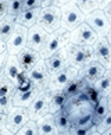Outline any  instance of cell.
Returning <instances> with one entry per match:
<instances>
[{"mask_svg":"<svg viewBox=\"0 0 111 135\" xmlns=\"http://www.w3.org/2000/svg\"><path fill=\"white\" fill-rule=\"evenodd\" d=\"M35 8H42V0H24L22 11H25V10H35Z\"/></svg>","mask_w":111,"mask_h":135,"instance_id":"d590c367","label":"cell"},{"mask_svg":"<svg viewBox=\"0 0 111 135\" xmlns=\"http://www.w3.org/2000/svg\"><path fill=\"white\" fill-rule=\"evenodd\" d=\"M49 38V33L44 31L42 27H39L38 24L29 28L28 32V47L33 49L36 52H42V49L46 45V41Z\"/></svg>","mask_w":111,"mask_h":135,"instance_id":"5bb4252c","label":"cell"},{"mask_svg":"<svg viewBox=\"0 0 111 135\" xmlns=\"http://www.w3.org/2000/svg\"><path fill=\"white\" fill-rule=\"evenodd\" d=\"M60 135H74V134H72L71 131H67V132H61Z\"/></svg>","mask_w":111,"mask_h":135,"instance_id":"bcb514c9","label":"cell"},{"mask_svg":"<svg viewBox=\"0 0 111 135\" xmlns=\"http://www.w3.org/2000/svg\"><path fill=\"white\" fill-rule=\"evenodd\" d=\"M8 16L18 17L22 13V3L24 0H8Z\"/></svg>","mask_w":111,"mask_h":135,"instance_id":"836d02e7","label":"cell"},{"mask_svg":"<svg viewBox=\"0 0 111 135\" xmlns=\"http://www.w3.org/2000/svg\"><path fill=\"white\" fill-rule=\"evenodd\" d=\"M77 6L82 10V13L85 16L93 13L94 10L99 8V0H72Z\"/></svg>","mask_w":111,"mask_h":135,"instance_id":"f1b7e54d","label":"cell"},{"mask_svg":"<svg viewBox=\"0 0 111 135\" xmlns=\"http://www.w3.org/2000/svg\"><path fill=\"white\" fill-rule=\"evenodd\" d=\"M104 13H105V16H107V18H108V21L111 22V3L108 4L107 7L104 8Z\"/></svg>","mask_w":111,"mask_h":135,"instance_id":"b9f144b4","label":"cell"},{"mask_svg":"<svg viewBox=\"0 0 111 135\" xmlns=\"http://www.w3.org/2000/svg\"><path fill=\"white\" fill-rule=\"evenodd\" d=\"M69 131L74 135H89L90 132L97 131V124L93 121L90 124H86V126H72Z\"/></svg>","mask_w":111,"mask_h":135,"instance_id":"f546056e","label":"cell"},{"mask_svg":"<svg viewBox=\"0 0 111 135\" xmlns=\"http://www.w3.org/2000/svg\"><path fill=\"white\" fill-rule=\"evenodd\" d=\"M17 92V88L14 81L8 79L4 74H0V96H14Z\"/></svg>","mask_w":111,"mask_h":135,"instance_id":"4316f807","label":"cell"},{"mask_svg":"<svg viewBox=\"0 0 111 135\" xmlns=\"http://www.w3.org/2000/svg\"><path fill=\"white\" fill-rule=\"evenodd\" d=\"M16 27H17V17L6 16L4 18L0 20V41L7 42Z\"/></svg>","mask_w":111,"mask_h":135,"instance_id":"ffe728a7","label":"cell"},{"mask_svg":"<svg viewBox=\"0 0 111 135\" xmlns=\"http://www.w3.org/2000/svg\"><path fill=\"white\" fill-rule=\"evenodd\" d=\"M54 121H56V126H57L60 134L69 131L71 127H72L71 118H69V116L64 112V110H61V112H58V113L54 114Z\"/></svg>","mask_w":111,"mask_h":135,"instance_id":"484cf974","label":"cell"},{"mask_svg":"<svg viewBox=\"0 0 111 135\" xmlns=\"http://www.w3.org/2000/svg\"><path fill=\"white\" fill-rule=\"evenodd\" d=\"M42 13V8H35V10H25L17 17V24L27 28H32L38 24L39 16Z\"/></svg>","mask_w":111,"mask_h":135,"instance_id":"d6986e66","label":"cell"},{"mask_svg":"<svg viewBox=\"0 0 111 135\" xmlns=\"http://www.w3.org/2000/svg\"><path fill=\"white\" fill-rule=\"evenodd\" d=\"M110 70H111V67H110Z\"/></svg>","mask_w":111,"mask_h":135,"instance_id":"c3c4849f","label":"cell"},{"mask_svg":"<svg viewBox=\"0 0 111 135\" xmlns=\"http://www.w3.org/2000/svg\"><path fill=\"white\" fill-rule=\"evenodd\" d=\"M110 3H111V0H99V8L100 10H104Z\"/></svg>","mask_w":111,"mask_h":135,"instance_id":"ab89813d","label":"cell"},{"mask_svg":"<svg viewBox=\"0 0 111 135\" xmlns=\"http://www.w3.org/2000/svg\"><path fill=\"white\" fill-rule=\"evenodd\" d=\"M105 70L107 68H105L102 63L93 60V61H90L89 64H86L83 68L79 70V78H82L85 82H88L90 85H94L100 78L103 77Z\"/></svg>","mask_w":111,"mask_h":135,"instance_id":"7c38bea8","label":"cell"},{"mask_svg":"<svg viewBox=\"0 0 111 135\" xmlns=\"http://www.w3.org/2000/svg\"><path fill=\"white\" fill-rule=\"evenodd\" d=\"M94 88L97 89L100 96H108L111 93V70L110 68L105 70L103 77L94 84Z\"/></svg>","mask_w":111,"mask_h":135,"instance_id":"cb8c5ba5","label":"cell"},{"mask_svg":"<svg viewBox=\"0 0 111 135\" xmlns=\"http://www.w3.org/2000/svg\"><path fill=\"white\" fill-rule=\"evenodd\" d=\"M16 135H39V128H38V121L29 120L25 126L19 129Z\"/></svg>","mask_w":111,"mask_h":135,"instance_id":"4dcf8cb0","label":"cell"},{"mask_svg":"<svg viewBox=\"0 0 111 135\" xmlns=\"http://www.w3.org/2000/svg\"><path fill=\"white\" fill-rule=\"evenodd\" d=\"M67 53H68L69 66L78 70L83 68L86 64L94 60L93 46H79V45L69 43L67 45Z\"/></svg>","mask_w":111,"mask_h":135,"instance_id":"3957f363","label":"cell"},{"mask_svg":"<svg viewBox=\"0 0 111 135\" xmlns=\"http://www.w3.org/2000/svg\"><path fill=\"white\" fill-rule=\"evenodd\" d=\"M14 85H16L17 91H27V89L32 88L33 84L31 81V77H29V73L28 71H22L17 75V78L14 79Z\"/></svg>","mask_w":111,"mask_h":135,"instance_id":"83f0119b","label":"cell"},{"mask_svg":"<svg viewBox=\"0 0 111 135\" xmlns=\"http://www.w3.org/2000/svg\"><path fill=\"white\" fill-rule=\"evenodd\" d=\"M38 25L47 33H53L61 28V8L58 7H42V13L38 20Z\"/></svg>","mask_w":111,"mask_h":135,"instance_id":"277c9868","label":"cell"},{"mask_svg":"<svg viewBox=\"0 0 111 135\" xmlns=\"http://www.w3.org/2000/svg\"><path fill=\"white\" fill-rule=\"evenodd\" d=\"M40 93V91L36 86H32L27 89V91H17L16 95L13 96V102L14 106H19V107H29L32 104V102L36 99V96Z\"/></svg>","mask_w":111,"mask_h":135,"instance_id":"e0dca14e","label":"cell"},{"mask_svg":"<svg viewBox=\"0 0 111 135\" xmlns=\"http://www.w3.org/2000/svg\"><path fill=\"white\" fill-rule=\"evenodd\" d=\"M110 112V107H108V100H107V96H100L99 102L96 103V106L93 107V114H94V121L96 123H100L102 120L107 116V113Z\"/></svg>","mask_w":111,"mask_h":135,"instance_id":"d4e9b609","label":"cell"},{"mask_svg":"<svg viewBox=\"0 0 111 135\" xmlns=\"http://www.w3.org/2000/svg\"><path fill=\"white\" fill-rule=\"evenodd\" d=\"M46 64L47 68L52 74H56L61 70L69 67V61H68V53H67V47H63L61 50L56 52L53 56H50L46 59Z\"/></svg>","mask_w":111,"mask_h":135,"instance_id":"9a60e30c","label":"cell"},{"mask_svg":"<svg viewBox=\"0 0 111 135\" xmlns=\"http://www.w3.org/2000/svg\"><path fill=\"white\" fill-rule=\"evenodd\" d=\"M107 100H108V107H110V110H111V93L107 96Z\"/></svg>","mask_w":111,"mask_h":135,"instance_id":"ee69618b","label":"cell"},{"mask_svg":"<svg viewBox=\"0 0 111 135\" xmlns=\"http://www.w3.org/2000/svg\"><path fill=\"white\" fill-rule=\"evenodd\" d=\"M17 57L19 60V64H21L24 71H29L42 59V54H40V52H36V50H33V49L27 46L17 54Z\"/></svg>","mask_w":111,"mask_h":135,"instance_id":"2e32d148","label":"cell"},{"mask_svg":"<svg viewBox=\"0 0 111 135\" xmlns=\"http://www.w3.org/2000/svg\"><path fill=\"white\" fill-rule=\"evenodd\" d=\"M21 71H22V67H21V64H19L18 57L14 56V54H10V59H8V61L6 64V67L0 71V74H4L8 79L14 81Z\"/></svg>","mask_w":111,"mask_h":135,"instance_id":"44dd1931","label":"cell"},{"mask_svg":"<svg viewBox=\"0 0 111 135\" xmlns=\"http://www.w3.org/2000/svg\"><path fill=\"white\" fill-rule=\"evenodd\" d=\"M85 21H86V16L72 0H69L67 4L61 7V28L72 32Z\"/></svg>","mask_w":111,"mask_h":135,"instance_id":"7a4b0ae2","label":"cell"},{"mask_svg":"<svg viewBox=\"0 0 111 135\" xmlns=\"http://www.w3.org/2000/svg\"><path fill=\"white\" fill-rule=\"evenodd\" d=\"M39 135H60V131L54 121V114L49 113L38 120Z\"/></svg>","mask_w":111,"mask_h":135,"instance_id":"ac0fdd59","label":"cell"},{"mask_svg":"<svg viewBox=\"0 0 111 135\" xmlns=\"http://www.w3.org/2000/svg\"><path fill=\"white\" fill-rule=\"evenodd\" d=\"M100 36L94 32V29L85 21L78 28L71 32V43L79 46H93Z\"/></svg>","mask_w":111,"mask_h":135,"instance_id":"8992f818","label":"cell"},{"mask_svg":"<svg viewBox=\"0 0 111 135\" xmlns=\"http://www.w3.org/2000/svg\"><path fill=\"white\" fill-rule=\"evenodd\" d=\"M69 0H42V7H58L61 8Z\"/></svg>","mask_w":111,"mask_h":135,"instance_id":"8d00e7d4","label":"cell"},{"mask_svg":"<svg viewBox=\"0 0 111 135\" xmlns=\"http://www.w3.org/2000/svg\"><path fill=\"white\" fill-rule=\"evenodd\" d=\"M86 22L94 29V32L99 36H107L110 29H111V22L108 21L107 16H105L104 10H94L93 13H90L86 16Z\"/></svg>","mask_w":111,"mask_h":135,"instance_id":"30bf717a","label":"cell"},{"mask_svg":"<svg viewBox=\"0 0 111 135\" xmlns=\"http://www.w3.org/2000/svg\"><path fill=\"white\" fill-rule=\"evenodd\" d=\"M13 107V96H0V116H8Z\"/></svg>","mask_w":111,"mask_h":135,"instance_id":"1f68e13d","label":"cell"},{"mask_svg":"<svg viewBox=\"0 0 111 135\" xmlns=\"http://www.w3.org/2000/svg\"><path fill=\"white\" fill-rule=\"evenodd\" d=\"M79 75V70L75 68L72 66H69L67 68L61 70V71L56 73V74H52V79H50V91H64V88L67 85L75 79Z\"/></svg>","mask_w":111,"mask_h":135,"instance_id":"9c48e42d","label":"cell"},{"mask_svg":"<svg viewBox=\"0 0 111 135\" xmlns=\"http://www.w3.org/2000/svg\"><path fill=\"white\" fill-rule=\"evenodd\" d=\"M89 135H103L102 132H99V131H94V132H90Z\"/></svg>","mask_w":111,"mask_h":135,"instance_id":"f6af8a7d","label":"cell"},{"mask_svg":"<svg viewBox=\"0 0 111 135\" xmlns=\"http://www.w3.org/2000/svg\"><path fill=\"white\" fill-rule=\"evenodd\" d=\"M86 85H88V82H85L83 79H82V78H79V75H78L77 78L72 79V81L64 88V91H63V92L67 95V98H68V99H71V98L78 96V95L85 89V86H86Z\"/></svg>","mask_w":111,"mask_h":135,"instance_id":"603a6c76","label":"cell"},{"mask_svg":"<svg viewBox=\"0 0 111 135\" xmlns=\"http://www.w3.org/2000/svg\"><path fill=\"white\" fill-rule=\"evenodd\" d=\"M67 102H68V98H67V95H65L63 91H56V92L52 91V99H50V113L56 114V113L64 110Z\"/></svg>","mask_w":111,"mask_h":135,"instance_id":"7402d4cb","label":"cell"},{"mask_svg":"<svg viewBox=\"0 0 111 135\" xmlns=\"http://www.w3.org/2000/svg\"><path fill=\"white\" fill-rule=\"evenodd\" d=\"M8 59H10V52L8 50H6V52H2L0 53V60H2V66H0V71L6 67V64H7V61H8Z\"/></svg>","mask_w":111,"mask_h":135,"instance_id":"f35d334b","label":"cell"},{"mask_svg":"<svg viewBox=\"0 0 111 135\" xmlns=\"http://www.w3.org/2000/svg\"><path fill=\"white\" fill-rule=\"evenodd\" d=\"M0 135H16V134L10 131L7 127H0Z\"/></svg>","mask_w":111,"mask_h":135,"instance_id":"60d3db41","label":"cell"},{"mask_svg":"<svg viewBox=\"0 0 111 135\" xmlns=\"http://www.w3.org/2000/svg\"><path fill=\"white\" fill-rule=\"evenodd\" d=\"M28 32H29V28L17 24L16 29L13 31L11 36L7 41V49H8L10 54L17 56L22 49L28 46Z\"/></svg>","mask_w":111,"mask_h":135,"instance_id":"ba28073f","label":"cell"},{"mask_svg":"<svg viewBox=\"0 0 111 135\" xmlns=\"http://www.w3.org/2000/svg\"><path fill=\"white\" fill-rule=\"evenodd\" d=\"M8 0H0V20L8 16Z\"/></svg>","mask_w":111,"mask_h":135,"instance_id":"74e56055","label":"cell"},{"mask_svg":"<svg viewBox=\"0 0 111 135\" xmlns=\"http://www.w3.org/2000/svg\"><path fill=\"white\" fill-rule=\"evenodd\" d=\"M29 120H31V116H29V110L27 107L14 106L11 109V112L8 113V116H7L6 127L10 129V131H13L14 134H17Z\"/></svg>","mask_w":111,"mask_h":135,"instance_id":"8fae6325","label":"cell"},{"mask_svg":"<svg viewBox=\"0 0 111 135\" xmlns=\"http://www.w3.org/2000/svg\"><path fill=\"white\" fill-rule=\"evenodd\" d=\"M50 99H52V91L50 89L42 91L38 95L36 99L32 102V104L28 107L31 120L38 121L39 118H42L43 116L50 113Z\"/></svg>","mask_w":111,"mask_h":135,"instance_id":"52a82bcc","label":"cell"},{"mask_svg":"<svg viewBox=\"0 0 111 135\" xmlns=\"http://www.w3.org/2000/svg\"><path fill=\"white\" fill-rule=\"evenodd\" d=\"M29 77L33 84V86H36L40 92L42 91H47L50 88V79H52V73L49 71L46 60L40 59L36 66H33L29 70Z\"/></svg>","mask_w":111,"mask_h":135,"instance_id":"5b68a950","label":"cell"},{"mask_svg":"<svg viewBox=\"0 0 111 135\" xmlns=\"http://www.w3.org/2000/svg\"><path fill=\"white\" fill-rule=\"evenodd\" d=\"M83 92L86 93V96H88V99H89L90 104H92V106L94 107V106H96V103H97V102H99V99H100V93L97 92V89L94 88V85L88 84L86 86H85Z\"/></svg>","mask_w":111,"mask_h":135,"instance_id":"d6a6232c","label":"cell"},{"mask_svg":"<svg viewBox=\"0 0 111 135\" xmlns=\"http://www.w3.org/2000/svg\"><path fill=\"white\" fill-rule=\"evenodd\" d=\"M107 39H108V42H110V45H111V29H110V32H108V35H107Z\"/></svg>","mask_w":111,"mask_h":135,"instance_id":"7dc6e473","label":"cell"},{"mask_svg":"<svg viewBox=\"0 0 111 135\" xmlns=\"http://www.w3.org/2000/svg\"><path fill=\"white\" fill-rule=\"evenodd\" d=\"M103 135H111V127L108 129H105V131L103 132Z\"/></svg>","mask_w":111,"mask_h":135,"instance_id":"7bdbcfd3","label":"cell"},{"mask_svg":"<svg viewBox=\"0 0 111 135\" xmlns=\"http://www.w3.org/2000/svg\"><path fill=\"white\" fill-rule=\"evenodd\" d=\"M110 127H111V110L107 113V116H105V117L102 120V121L97 124V131L103 134L105 129H108Z\"/></svg>","mask_w":111,"mask_h":135,"instance_id":"e575fe53","label":"cell"},{"mask_svg":"<svg viewBox=\"0 0 111 135\" xmlns=\"http://www.w3.org/2000/svg\"><path fill=\"white\" fill-rule=\"evenodd\" d=\"M71 43V32L67 31L64 28L57 29L53 33H49V38L46 41V45L42 49V59H49L50 56H53L56 52L61 50L63 47H67V45Z\"/></svg>","mask_w":111,"mask_h":135,"instance_id":"6da1fadb","label":"cell"},{"mask_svg":"<svg viewBox=\"0 0 111 135\" xmlns=\"http://www.w3.org/2000/svg\"><path fill=\"white\" fill-rule=\"evenodd\" d=\"M93 53L96 61L102 63L105 68L111 67V45L107 36H100L97 39V42L93 45Z\"/></svg>","mask_w":111,"mask_h":135,"instance_id":"4fadbf2b","label":"cell"}]
</instances>
